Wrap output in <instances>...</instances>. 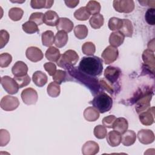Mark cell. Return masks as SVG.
Segmentation results:
<instances>
[{
	"instance_id": "obj_30",
	"label": "cell",
	"mask_w": 155,
	"mask_h": 155,
	"mask_svg": "<svg viewBox=\"0 0 155 155\" xmlns=\"http://www.w3.org/2000/svg\"><path fill=\"white\" fill-rule=\"evenodd\" d=\"M41 39L42 45L45 47H50L54 43V33L51 30H47L42 33Z\"/></svg>"
},
{
	"instance_id": "obj_45",
	"label": "cell",
	"mask_w": 155,
	"mask_h": 155,
	"mask_svg": "<svg viewBox=\"0 0 155 155\" xmlns=\"http://www.w3.org/2000/svg\"><path fill=\"white\" fill-rule=\"evenodd\" d=\"M44 15L41 12L33 13L30 16L29 21L35 22L36 25H41L44 22Z\"/></svg>"
},
{
	"instance_id": "obj_46",
	"label": "cell",
	"mask_w": 155,
	"mask_h": 155,
	"mask_svg": "<svg viewBox=\"0 0 155 155\" xmlns=\"http://www.w3.org/2000/svg\"><path fill=\"white\" fill-rule=\"evenodd\" d=\"M10 136L7 130L1 129L0 130V145L1 147L5 146L10 141Z\"/></svg>"
},
{
	"instance_id": "obj_32",
	"label": "cell",
	"mask_w": 155,
	"mask_h": 155,
	"mask_svg": "<svg viewBox=\"0 0 155 155\" xmlns=\"http://www.w3.org/2000/svg\"><path fill=\"white\" fill-rule=\"evenodd\" d=\"M47 93L52 97H58L61 92L60 85L56 82H52L50 83L47 87Z\"/></svg>"
},
{
	"instance_id": "obj_4",
	"label": "cell",
	"mask_w": 155,
	"mask_h": 155,
	"mask_svg": "<svg viewBox=\"0 0 155 155\" xmlns=\"http://www.w3.org/2000/svg\"><path fill=\"white\" fill-rule=\"evenodd\" d=\"M78 59L79 56L78 53L73 50H68L61 55L59 60L56 62L58 66L66 70L69 66L74 65Z\"/></svg>"
},
{
	"instance_id": "obj_43",
	"label": "cell",
	"mask_w": 155,
	"mask_h": 155,
	"mask_svg": "<svg viewBox=\"0 0 155 155\" xmlns=\"http://www.w3.org/2000/svg\"><path fill=\"white\" fill-rule=\"evenodd\" d=\"M12 61V57L11 54L4 53L0 55V66L1 68H5L8 67Z\"/></svg>"
},
{
	"instance_id": "obj_36",
	"label": "cell",
	"mask_w": 155,
	"mask_h": 155,
	"mask_svg": "<svg viewBox=\"0 0 155 155\" xmlns=\"http://www.w3.org/2000/svg\"><path fill=\"white\" fill-rule=\"evenodd\" d=\"M90 15L87 11L86 7H82L76 10L74 13V16L79 21H86L87 20Z\"/></svg>"
},
{
	"instance_id": "obj_17",
	"label": "cell",
	"mask_w": 155,
	"mask_h": 155,
	"mask_svg": "<svg viewBox=\"0 0 155 155\" xmlns=\"http://www.w3.org/2000/svg\"><path fill=\"white\" fill-rule=\"evenodd\" d=\"M28 67L22 61H17L12 67V72L14 76H22L27 74Z\"/></svg>"
},
{
	"instance_id": "obj_18",
	"label": "cell",
	"mask_w": 155,
	"mask_h": 155,
	"mask_svg": "<svg viewBox=\"0 0 155 155\" xmlns=\"http://www.w3.org/2000/svg\"><path fill=\"white\" fill-rule=\"evenodd\" d=\"M59 21V16L54 11L48 10L44 15V22L47 25L56 26Z\"/></svg>"
},
{
	"instance_id": "obj_28",
	"label": "cell",
	"mask_w": 155,
	"mask_h": 155,
	"mask_svg": "<svg viewBox=\"0 0 155 155\" xmlns=\"http://www.w3.org/2000/svg\"><path fill=\"white\" fill-rule=\"evenodd\" d=\"M45 56L48 60L52 62H57L61 56L60 51L54 47H50L47 50Z\"/></svg>"
},
{
	"instance_id": "obj_24",
	"label": "cell",
	"mask_w": 155,
	"mask_h": 155,
	"mask_svg": "<svg viewBox=\"0 0 155 155\" xmlns=\"http://www.w3.org/2000/svg\"><path fill=\"white\" fill-rule=\"evenodd\" d=\"M32 80L36 85L42 87L47 82V76L41 71H36L32 76Z\"/></svg>"
},
{
	"instance_id": "obj_47",
	"label": "cell",
	"mask_w": 155,
	"mask_h": 155,
	"mask_svg": "<svg viewBox=\"0 0 155 155\" xmlns=\"http://www.w3.org/2000/svg\"><path fill=\"white\" fill-rule=\"evenodd\" d=\"M10 36L8 33L4 30L0 31V48H2L8 42Z\"/></svg>"
},
{
	"instance_id": "obj_1",
	"label": "cell",
	"mask_w": 155,
	"mask_h": 155,
	"mask_svg": "<svg viewBox=\"0 0 155 155\" xmlns=\"http://www.w3.org/2000/svg\"><path fill=\"white\" fill-rule=\"evenodd\" d=\"M78 69L89 76H99L103 70L102 60L96 56L83 57L79 62Z\"/></svg>"
},
{
	"instance_id": "obj_3",
	"label": "cell",
	"mask_w": 155,
	"mask_h": 155,
	"mask_svg": "<svg viewBox=\"0 0 155 155\" xmlns=\"http://www.w3.org/2000/svg\"><path fill=\"white\" fill-rule=\"evenodd\" d=\"M94 96L91 104L99 112L104 113L111 110L113 99L110 96L104 92H99Z\"/></svg>"
},
{
	"instance_id": "obj_21",
	"label": "cell",
	"mask_w": 155,
	"mask_h": 155,
	"mask_svg": "<svg viewBox=\"0 0 155 155\" xmlns=\"http://www.w3.org/2000/svg\"><path fill=\"white\" fill-rule=\"evenodd\" d=\"M128 127V123L126 119L124 117H119L114 120L112 128L114 130L119 132L120 134H123L125 132Z\"/></svg>"
},
{
	"instance_id": "obj_51",
	"label": "cell",
	"mask_w": 155,
	"mask_h": 155,
	"mask_svg": "<svg viewBox=\"0 0 155 155\" xmlns=\"http://www.w3.org/2000/svg\"><path fill=\"white\" fill-rule=\"evenodd\" d=\"M79 1L78 0H68L65 1L66 5L70 8H74L79 4Z\"/></svg>"
},
{
	"instance_id": "obj_22",
	"label": "cell",
	"mask_w": 155,
	"mask_h": 155,
	"mask_svg": "<svg viewBox=\"0 0 155 155\" xmlns=\"http://www.w3.org/2000/svg\"><path fill=\"white\" fill-rule=\"evenodd\" d=\"M58 30H62L66 33L70 32L73 28V22L67 18H59V21L56 25Z\"/></svg>"
},
{
	"instance_id": "obj_50",
	"label": "cell",
	"mask_w": 155,
	"mask_h": 155,
	"mask_svg": "<svg viewBox=\"0 0 155 155\" xmlns=\"http://www.w3.org/2000/svg\"><path fill=\"white\" fill-rule=\"evenodd\" d=\"M44 67L50 76H53L56 71V67L54 63L46 62L44 64Z\"/></svg>"
},
{
	"instance_id": "obj_6",
	"label": "cell",
	"mask_w": 155,
	"mask_h": 155,
	"mask_svg": "<svg viewBox=\"0 0 155 155\" xmlns=\"http://www.w3.org/2000/svg\"><path fill=\"white\" fill-rule=\"evenodd\" d=\"M1 84L3 88L10 94H14L18 93L19 86L16 81L8 76H4L1 79Z\"/></svg>"
},
{
	"instance_id": "obj_16",
	"label": "cell",
	"mask_w": 155,
	"mask_h": 155,
	"mask_svg": "<svg viewBox=\"0 0 155 155\" xmlns=\"http://www.w3.org/2000/svg\"><path fill=\"white\" fill-rule=\"evenodd\" d=\"M142 59L145 64V65L150 68L152 73H154V64H155V58L154 54V51L147 49L143 51L142 53Z\"/></svg>"
},
{
	"instance_id": "obj_52",
	"label": "cell",
	"mask_w": 155,
	"mask_h": 155,
	"mask_svg": "<svg viewBox=\"0 0 155 155\" xmlns=\"http://www.w3.org/2000/svg\"><path fill=\"white\" fill-rule=\"evenodd\" d=\"M154 39H152L150 42H149V43L148 44V48H149L148 50H150L153 51H154Z\"/></svg>"
},
{
	"instance_id": "obj_29",
	"label": "cell",
	"mask_w": 155,
	"mask_h": 155,
	"mask_svg": "<svg viewBox=\"0 0 155 155\" xmlns=\"http://www.w3.org/2000/svg\"><path fill=\"white\" fill-rule=\"evenodd\" d=\"M54 3V1H45V0H31L30 2V5L33 8H50L51 7Z\"/></svg>"
},
{
	"instance_id": "obj_33",
	"label": "cell",
	"mask_w": 155,
	"mask_h": 155,
	"mask_svg": "<svg viewBox=\"0 0 155 155\" xmlns=\"http://www.w3.org/2000/svg\"><path fill=\"white\" fill-rule=\"evenodd\" d=\"M74 33L78 39H85L88 35V28L85 25H76L74 28Z\"/></svg>"
},
{
	"instance_id": "obj_26",
	"label": "cell",
	"mask_w": 155,
	"mask_h": 155,
	"mask_svg": "<svg viewBox=\"0 0 155 155\" xmlns=\"http://www.w3.org/2000/svg\"><path fill=\"white\" fill-rule=\"evenodd\" d=\"M84 117L87 121L94 122L99 117V112L94 107H89L84 110Z\"/></svg>"
},
{
	"instance_id": "obj_20",
	"label": "cell",
	"mask_w": 155,
	"mask_h": 155,
	"mask_svg": "<svg viewBox=\"0 0 155 155\" xmlns=\"http://www.w3.org/2000/svg\"><path fill=\"white\" fill-rule=\"evenodd\" d=\"M124 39V35L120 31H116L111 33L109 37V42L110 45L117 47L123 44Z\"/></svg>"
},
{
	"instance_id": "obj_48",
	"label": "cell",
	"mask_w": 155,
	"mask_h": 155,
	"mask_svg": "<svg viewBox=\"0 0 155 155\" xmlns=\"http://www.w3.org/2000/svg\"><path fill=\"white\" fill-rule=\"evenodd\" d=\"M99 84L104 89L107 90L110 94H113L114 92V87L112 85L113 84L109 83L107 81H106L104 79H102L99 81Z\"/></svg>"
},
{
	"instance_id": "obj_5",
	"label": "cell",
	"mask_w": 155,
	"mask_h": 155,
	"mask_svg": "<svg viewBox=\"0 0 155 155\" xmlns=\"http://www.w3.org/2000/svg\"><path fill=\"white\" fill-rule=\"evenodd\" d=\"M114 8L119 13H128L134 8V2L132 0H115L113 1Z\"/></svg>"
},
{
	"instance_id": "obj_8",
	"label": "cell",
	"mask_w": 155,
	"mask_h": 155,
	"mask_svg": "<svg viewBox=\"0 0 155 155\" xmlns=\"http://www.w3.org/2000/svg\"><path fill=\"white\" fill-rule=\"evenodd\" d=\"M19 105V101L16 97L5 96L1 101V107L5 111H13L16 109Z\"/></svg>"
},
{
	"instance_id": "obj_13",
	"label": "cell",
	"mask_w": 155,
	"mask_h": 155,
	"mask_svg": "<svg viewBox=\"0 0 155 155\" xmlns=\"http://www.w3.org/2000/svg\"><path fill=\"white\" fill-rule=\"evenodd\" d=\"M154 116V107H153L140 113L139 117L140 122L143 125L148 126L153 124Z\"/></svg>"
},
{
	"instance_id": "obj_9",
	"label": "cell",
	"mask_w": 155,
	"mask_h": 155,
	"mask_svg": "<svg viewBox=\"0 0 155 155\" xmlns=\"http://www.w3.org/2000/svg\"><path fill=\"white\" fill-rule=\"evenodd\" d=\"M21 96L24 103L27 105L35 104L38 99L36 91L32 88H27L22 90Z\"/></svg>"
},
{
	"instance_id": "obj_44",
	"label": "cell",
	"mask_w": 155,
	"mask_h": 155,
	"mask_svg": "<svg viewBox=\"0 0 155 155\" xmlns=\"http://www.w3.org/2000/svg\"><path fill=\"white\" fill-rule=\"evenodd\" d=\"M13 79L16 81L19 88H22L24 87H25L28 85L30 82V78L27 74L22 76H19V77L14 76Z\"/></svg>"
},
{
	"instance_id": "obj_11",
	"label": "cell",
	"mask_w": 155,
	"mask_h": 155,
	"mask_svg": "<svg viewBox=\"0 0 155 155\" xmlns=\"http://www.w3.org/2000/svg\"><path fill=\"white\" fill-rule=\"evenodd\" d=\"M121 73V70L112 66H108L104 71V76L107 81L111 84L116 82Z\"/></svg>"
},
{
	"instance_id": "obj_35",
	"label": "cell",
	"mask_w": 155,
	"mask_h": 155,
	"mask_svg": "<svg viewBox=\"0 0 155 155\" xmlns=\"http://www.w3.org/2000/svg\"><path fill=\"white\" fill-rule=\"evenodd\" d=\"M86 8L90 15H96L99 14L101 11V5L99 2L96 1H90L87 5Z\"/></svg>"
},
{
	"instance_id": "obj_40",
	"label": "cell",
	"mask_w": 155,
	"mask_h": 155,
	"mask_svg": "<svg viewBox=\"0 0 155 155\" xmlns=\"http://www.w3.org/2000/svg\"><path fill=\"white\" fill-rule=\"evenodd\" d=\"M107 134V130L105 126L102 125H98L94 128V135L97 139H104L106 137Z\"/></svg>"
},
{
	"instance_id": "obj_42",
	"label": "cell",
	"mask_w": 155,
	"mask_h": 155,
	"mask_svg": "<svg viewBox=\"0 0 155 155\" xmlns=\"http://www.w3.org/2000/svg\"><path fill=\"white\" fill-rule=\"evenodd\" d=\"M67 78V73L65 71L58 70H56V73L53 76V79L54 82L59 84V85L64 82Z\"/></svg>"
},
{
	"instance_id": "obj_25",
	"label": "cell",
	"mask_w": 155,
	"mask_h": 155,
	"mask_svg": "<svg viewBox=\"0 0 155 155\" xmlns=\"http://www.w3.org/2000/svg\"><path fill=\"white\" fill-rule=\"evenodd\" d=\"M68 42V35L62 30H59L54 36V44L58 48L63 47Z\"/></svg>"
},
{
	"instance_id": "obj_27",
	"label": "cell",
	"mask_w": 155,
	"mask_h": 155,
	"mask_svg": "<svg viewBox=\"0 0 155 155\" xmlns=\"http://www.w3.org/2000/svg\"><path fill=\"white\" fill-rule=\"evenodd\" d=\"M123 24L120 31L126 37H131L133 33V26L132 22L127 19H123Z\"/></svg>"
},
{
	"instance_id": "obj_49",
	"label": "cell",
	"mask_w": 155,
	"mask_h": 155,
	"mask_svg": "<svg viewBox=\"0 0 155 155\" xmlns=\"http://www.w3.org/2000/svg\"><path fill=\"white\" fill-rule=\"evenodd\" d=\"M116 117L114 115H109L107 117H105L102 119L103 125L107 128H112L113 124L116 120Z\"/></svg>"
},
{
	"instance_id": "obj_7",
	"label": "cell",
	"mask_w": 155,
	"mask_h": 155,
	"mask_svg": "<svg viewBox=\"0 0 155 155\" xmlns=\"http://www.w3.org/2000/svg\"><path fill=\"white\" fill-rule=\"evenodd\" d=\"M119 51L117 47L109 45L103 51L101 56L105 64H110L117 59Z\"/></svg>"
},
{
	"instance_id": "obj_14",
	"label": "cell",
	"mask_w": 155,
	"mask_h": 155,
	"mask_svg": "<svg viewBox=\"0 0 155 155\" xmlns=\"http://www.w3.org/2000/svg\"><path fill=\"white\" fill-rule=\"evenodd\" d=\"M137 138L139 142L143 144H150L154 140V133L148 129H142L139 131Z\"/></svg>"
},
{
	"instance_id": "obj_10",
	"label": "cell",
	"mask_w": 155,
	"mask_h": 155,
	"mask_svg": "<svg viewBox=\"0 0 155 155\" xmlns=\"http://www.w3.org/2000/svg\"><path fill=\"white\" fill-rule=\"evenodd\" d=\"M152 93L148 92L142 96L137 100L136 104L135 109L137 113H140L150 108V101L152 98Z\"/></svg>"
},
{
	"instance_id": "obj_37",
	"label": "cell",
	"mask_w": 155,
	"mask_h": 155,
	"mask_svg": "<svg viewBox=\"0 0 155 155\" xmlns=\"http://www.w3.org/2000/svg\"><path fill=\"white\" fill-rule=\"evenodd\" d=\"M22 30L28 34H33L39 31V28L38 27V25H36L35 22L28 21L25 23H24L22 25Z\"/></svg>"
},
{
	"instance_id": "obj_31",
	"label": "cell",
	"mask_w": 155,
	"mask_h": 155,
	"mask_svg": "<svg viewBox=\"0 0 155 155\" xmlns=\"http://www.w3.org/2000/svg\"><path fill=\"white\" fill-rule=\"evenodd\" d=\"M104 22V16L100 13L93 15L89 21L90 26L94 29H98L101 28L103 25Z\"/></svg>"
},
{
	"instance_id": "obj_38",
	"label": "cell",
	"mask_w": 155,
	"mask_h": 155,
	"mask_svg": "<svg viewBox=\"0 0 155 155\" xmlns=\"http://www.w3.org/2000/svg\"><path fill=\"white\" fill-rule=\"evenodd\" d=\"M122 19L116 17H112L109 19L108 27L110 30L114 31L120 30L122 26Z\"/></svg>"
},
{
	"instance_id": "obj_19",
	"label": "cell",
	"mask_w": 155,
	"mask_h": 155,
	"mask_svg": "<svg viewBox=\"0 0 155 155\" xmlns=\"http://www.w3.org/2000/svg\"><path fill=\"white\" fill-rule=\"evenodd\" d=\"M107 141L108 143L113 147L118 146L120 142L122 139V136L121 134L116 131H110L108 134H107Z\"/></svg>"
},
{
	"instance_id": "obj_23",
	"label": "cell",
	"mask_w": 155,
	"mask_h": 155,
	"mask_svg": "<svg viewBox=\"0 0 155 155\" xmlns=\"http://www.w3.org/2000/svg\"><path fill=\"white\" fill-rule=\"evenodd\" d=\"M136 134L133 130H127L122 136L121 142L125 146L128 147L132 145L136 141Z\"/></svg>"
},
{
	"instance_id": "obj_12",
	"label": "cell",
	"mask_w": 155,
	"mask_h": 155,
	"mask_svg": "<svg viewBox=\"0 0 155 155\" xmlns=\"http://www.w3.org/2000/svg\"><path fill=\"white\" fill-rule=\"evenodd\" d=\"M25 55L28 59L33 62H38L42 59L44 54L42 51L36 47H30L25 51Z\"/></svg>"
},
{
	"instance_id": "obj_15",
	"label": "cell",
	"mask_w": 155,
	"mask_h": 155,
	"mask_svg": "<svg viewBox=\"0 0 155 155\" xmlns=\"http://www.w3.org/2000/svg\"><path fill=\"white\" fill-rule=\"evenodd\" d=\"M99 150V145L91 140L85 142L82 148V153L84 155H94L97 154Z\"/></svg>"
},
{
	"instance_id": "obj_41",
	"label": "cell",
	"mask_w": 155,
	"mask_h": 155,
	"mask_svg": "<svg viewBox=\"0 0 155 155\" xmlns=\"http://www.w3.org/2000/svg\"><path fill=\"white\" fill-rule=\"evenodd\" d=\"M145 19L146 22L151 25L155 24V9L154 8H148L145 15Z\"/></svg>"
},
{
	"instance_id": "obj_39",
	"label": "cell",
	"mask_w": 155,
	"mask_h": 155,
	"mask_svg": "<svg viewBox=\"0 0 155 155\" xmlns=\"http://www.w3.org/2000/svg\"><path fill=\"white\" fill-rule=\"evenodd\" d=\"M82 51L84 54L90 56L93 55L96 51L94 44L91 42H86L82 46Z\"/></svg>"
},
{
	"instance_id": "obj_34",
	"label": "cell",
	"mask_w": 155,
	"mask_h": 155,
	"mask_svg": "<svg viewBox=\"0 0 155 155\" xmlns=\"http://www.w3.org/2000/svg\"><path fill=\"white\" fill-rule=\"evenodd\" d=\"M24 14V11L19 7H13L8 11L9 18L14 21H19Z\"/></svg>"
},
{
	"instance_id": "obj_2",
	"label": "cell",
	"mask_w": 155,
	"mask_h": 155,
	"mask_svg": "<svg viewBox=\"0 0 155 155\" xmlns=\"http://www.w3.org/2000/svg\"><path fill=\"white\" fill-rule=\"evenodd\" d=\"M71 77L74 78L78 81L82 82L91 91L93 95L96 94L99 92L100 85L98 83L97 79L94 77L89 76L79 71L78 67H73V66H69L66 69Z\"/></svg>"
}]
</instances>
